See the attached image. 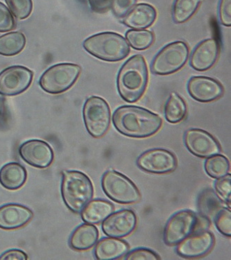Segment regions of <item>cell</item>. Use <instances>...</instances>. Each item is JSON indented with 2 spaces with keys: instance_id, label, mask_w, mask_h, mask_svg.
<instances>
[{
  "instance_id": "obj_35",
  "label": "cell",
  "mask_w": 231,
  "mask_h": 260,
  "mask_svg": "<svg viewBox=\"0 0 231 260\" xmlns=\"http://www.w3.org/2000/svg\"><path fill=\"white\" fill-rule=\"evenodd\" d=\"M137 0H113L111 7L113 13L118 18H124L136 5Z\"/></svg>"
},
{
  "instance_id": "obj_26",
  "label": "cell",
  "mask_w": 231,
  "mask_h": 260,
  "mask_svg": "<svg viewBox=\"0 0 231 260\" xmlns=\"http://www.w3.org/2000/svg\"><path fill=\"white\" fill-rule=\"evenodd\" d=\"M187 106L185 101L176 92H172L164 106V117L171 124H177L185 119Z\"/></svg>"
},
{
  "instance_id": "obj_20",
  "label": "cell",
  "mask_w": 231,
  "mask_h": 260,
  "mask_svg": "<svg viewBox=\"0 0 231 260\" xmlns=\"http://www.w3.org/2000/svg\"><path fill=\"white\" fill-rule=\"evenodd\" d=\"M129 250L128 243L115 237L103 238L96 244L94 255L100 260L120 259Z\"/></svg>"
},
{
  "instance_id": "obj_11",
  "label": "cell",
  "mask_w": 231,
  "mask_h": 260,
  "mask_svg": "<svg viewBox=\"0 0 231 260\" xmlns=\"http://www.w3.org/2000/svg\"><path fill=\"white\" fill-rule=\"evenodd\" d=\"M137 165L146 172L164 174L175 170L177 159L173 153L168 150L153 149L140 155Z\"/></svg>"
},
{
  "instance_id": "obj_6",
  "label": "cell",
  "mask_w": 231,
  "mask_h": 260,
  "mask_svg": "<svg viewBox=\"0 0 231 260\" xmlns=\"http://www.w3.org/2000/svg\"><path fill=\"white\" fill-rule=\"evenodd\" d=\"M102 187L107 196L118 204H134L141 200V192L134 182L117 171L104 174Z\"/></svg>"
},
{
  "instance_id": "obj_18",
  "label": "cell",
  "mask_w": 231,
  "mask_h": 260,
  "mask_svg": "<svg viewBox=\"0 0 231 260\" xmlns=\"http://www.w3.org/2000/svg\"><path fill=\"white\" fill-rule=\"evenodd\" d=\"M218 55V42L214 39L205 40L193 51L190 58L191 66L197 71H206L215 64Z\"/></svg>"
},
{
  "instance_id": "obj_33",
  "label": "cell",
  "mask_w": 231,
  "mask_h": 260,
  "mask_svg": "<svg viewBox=\"0 0 231 260\" xmlns=\"http://www.w3.org/2000/svg\"><path fill=\"white\" fill-rule=\"evenodd\" d=\"M15 27L14 18L10 11L0 3V32L11 31Z\"/></svg>"
},
{
  "instance_id": "obj_10",
  "label": "cell",
  "mask_w": 231,
  "mask_h": 260,
  "mask_svg": "<svg viewBox=\"0 0 231 260\" xmlns=\"http://www.w3.org/2000/svg\"><path fill=\"white\" fill-rule=\"evenodd\" d=\"M31 70L23 66L9 67L0 73V94L16 96L27 90L33 80Z\"/></svg>"
},
{
  "instance_id": "obj_4",
  "label": "cell",
  "mask_w": 231,
  "mask_h": 260,
  "mask_svg": "<svg viewBox=\"0 0 231 260\" xmlns=\"http://www.w3.org/2000/svg\"><path fill=\"white\" fill-rule=\"evenodd\" d=\"M83 47L91 55L109 62L120 61L127 57L130 47L123 36L114 32H103L90 36Z\"/></svg>"
},
{
  "instance_id": "obj_24",
  "label": "cell",
  "mask_w": 231,
  "mask_h": 260,
  "mask_svg": "<svg viewBox=\"0 0 231 260\" xmlns=\"http://www.w3.org/2000/svg\"><path fill=\"white\" fill-rule=\"evenodd\" d=\"M223 203L213 189H205L200 193L197 200L200 216L209 222L214 221L219 210L223 208Z\"/></svg>"
},
{
  "instance_id": "obj_13",
  "label": "cell",
  "mask_w": 231,
  "mask_h": 260,
  "mask_svg": "<svg viewBox=\"0 0 231 260\" xmlns=\"http://www.w3.org/2000/svg\"><path fill=\"white\" fill-rule=\"evenodd\" d=\"M215 244V237L209 231L200 230L178 244L177 252L185 258H199L207 255Z\"/></svg>"
},
{
  "instance_id": "obj_39",
  "label": "cell",
  "mask_w": 231,
  "mask_h": 260,
  "mask_svg": "<svg viewBox=\"0 0 231 260\" xmlns=\"http://www.w3.org/2000/svg\"><path fill=\"white\" fill-rule=\"evenodd\" d=\"M3 109H4V106H3V100H2L1 98H0V119H1L2 115H3Z\"/></svg>"
},
{
  "instance_id": "obj_3",
  "label": "cell",
  "mask_w": 231,
  "mask_h": 260,
  "mask_svg": "<svg viewBox=\"0 0 231 260\" xmlns=\"http://www.w3.org/2000/svg\"><path fill=\"white\" fill-rule=\"evenodd\" d=\"M61 193L66 206L71 211L79 213L92 200L94 187L90 178L84 173L68 171L63 173Z\"/></svg>"
},
{
  "instance_id": "obj_17",
  "label": "cell",
  "mask_w": 231,
  "mask_h": 260,
  "mask_svg": "<svg viewBox=\"0 0 231 260\" xmlns=\"http://www.w3.org/2000/svg\"><path fill=\"white\" fill-rule=\"evenodd\" d=\"M30 209L22 205L11 204L0 208V229L11 231L24 227L33 218Z\"/></svg>"
},
{
  "instance_id": "obj_16",
  "label": "cell",
  "mask_w": 231,
  "mask_h": 260,
  "mask_svg": "<svg viewBox=\"0 0 231 260\" xmlns=\"http://www.w3.org/2000/svg\"><path fill=\"white\" fill-rule=\"evenodd\" d=\"M187 90L194 100L208 103L218 100L223 94V88L218 81L206 77H193L187 84Z\"/></svg>"
},
{
  "instance_id": "obj_1",
  "label": "cell",
  "mask_w": 231,
  "mask_h": 260,
  "mask_svg": "<svg viewBox=\"0 0 231 260\" xmlns=\"http://www.w3.org/2000/svg\"><path fill=\"white\" fill-rule=\"evenodd\" d=\"M115 128L125 136L133 138H149L156 134L162 124L161 117L145 108L124 106L113 115Z\"/></svg>"
},
{
  "instance_id": "obj_9",
  "label": "cell",
  "mask_w": 231,
  "mask_h": 260,
  "mask_svg": "<svg viewBox=\"0 0 231 260\" xmlns=\"http://www.w3.org/2000/svg\"><path fill=\"white\" fill-rule=\"evenodd\" d=\"M189 49L183 41L174 42L161 49L151 64V71L158 75H171L187 62Z\"/></svg>"
},
{
  "instance_id": "obj_36",
  "label": "cell",
  "mask_w": 231,
  "mask_h": 260,
  "mask_svg": "<svg viewBox=\"0 0 231 260\" xmlns=\"http://www.w3.org/2000/svg\"><path fill=\"white\" fill-rule=\"evenodd\" d=\"M219 15L221 24L226 26L231 25V0H221Z\"/></svg>"
},
{
  "instance_id": "obj_12",
  "label": "cell",
  "mask_w": 231,
  "mask_h": 260,
  "mask_svg": "<svg viewBox=\"0 0 231 260\" xmlns=\"http://www.w3.org/2000/svg\"><path fill=\"white\" fill-rule=\"evenodd\" d=\"M187 149L193 155L200 157H209L221 153L219 142L209 133L199 128L187 131L184 136Z\"/></svg>"
},
{
  "instance_id": "obj_38",
  "label": "cell",
  "mask_w": 231,
  "mask_h": 260,
  "mask_svg": "<svg viewBox=\"0 0 231 260\" xmlns=\"http://www.w3.org/2000/svg\"><path fill=\"white\" fill-rule=\"evenodd\" d=\"M113 0H89L92 10L96 12L104 13L111 7Z\"/></svg>"
},
{
  "instance_id": "obj_21",
  "label": "cell",
  "mask_w": 231,
  "mask_h": 260,
  "mask_svg": "<svg viewBox=\"0 0 231 260\" xmlns=\"http://www.w3.org/2000/svg\"><path fill=\"white\" fill-rule=\"evenodd\" d=\"M99 239V231L95 225L83 223L75 230L70 238V246L75 250L84 251L93 247Z\"/></svg>"
},
{
  "instance_id": "obj_32",
  "label": "cell",
  "mask_w": 231,
  "mask_h": 260,
  "mask_svg": "<svg viewBox=\"0 0 231 260\" xmlns=\"http://www.w3.org/2000/svg\"><path fill=\"white\" fill-rule=\"evenodd\" d=\"M215 190L217 196L221 199L223 202L226 203L230 208L231 200V176L227 174L215 182Z\"/></svg>"
},
{
  "instance_id": "obj_23",
  "label": "cell",
  "mask_w": 231,
  "mask_h": 260,
  "mask_svg": "<svg viewBox=\"0 0 231 260\" xmlns=\"http://www.w3.org/2000/svg\"><path fill=\"white\" fill-rule=\"evenodd\" d=\"M26 169L20 163H8L0 170V183L9 190L21 188L26 183Z\"/></svg>"
},
{
  "instance_id": "obj_19",
  "label": "cell",
  "mask_w": 231,
  "mask_h": 260,
  "mask_svg": "<svg viewBox=\"0 0 231 260\" xmlns=\"http://www.w3.org/2000/svg\"><path fill=\"white\" fill-rule=\"evenodd\" d=\"M157 13L154 7L148 4H138L123 18V23L135 29H143L152 25Z\"/></svg>"
},
{
  "instance_id": "obj_28",
  "label": "cell",
  "mask_w": 231,
  "mask_h": 260,
  "mask_svg": "<svg viewBox=\"0 0 231 260\" xmlns=\"http://www.w3.org/2000/svg\"><path fill=\"white\" fill-rule=\"evenodd\" d=\"M230 169L228 159L219 153L208 157L205 162V170L208 175L215 179L228 174Z\"/></svg>"
},
{
  "instance_id": "obj_34",
  "label": "cell",
  "mask_w": 231,
  "mask_h": 260,
  "mask_svg": "<svg viewBox=\"0 0 231 260\" xmlns=\"http://www.w3.org/2000/svg\"><path fill=\"white\" fill-rule=\"evenodd\" d=\"M126 260H157L160 259L158 254L153 250L145 248H136L128 252L126 257Z\"/></svg>"
},
{
  "instance_id": "obj_5",
  "label": "cell",
  "mask_w": 231,
  "mask_h": 260,
  "mask_svg": "<svg viewBox=\"0 0 231 260\" xmlns=\"http://www.w3.org/2000/svg\"><path fill=\"white\" fill-rule=\"evenodd\" d=\"M198 216L192 210H181L172 216L166 223L163 240L169 246L177 245L202 226H207L209 221Z\"/></svg>"
},
{
  "instance_id": "obj_31",
  "label": "cell",
  "mask_w": 231,
  "mask_h": 260,
  "mask_svg": "<svg viewBox=\"0 0 231 260\" xmlns=\"http://www.w3.org/2000/svg\"><path fill=\"white\" fill-rule=\"evenodd\" d=\"M217 230L226 237L231 236V212L230 209L223 207L216 215L215 219Z\"/></svg>"
},
{
  "instance_id": "obj_2",
  "label": "cell",
  "mask_w": 231,
  "mask_h": 260,
  "mask_svg": "<svg viewBox=\"0 0 231 260\" xmlns=\"http://www.w3.org/2000/svg\"><path fill=\"white\" fill-rule=\"evenodd\" d=\"M148 69L141 54L132 56L124 64L117 77V88L121 98L128 103L143 96L148 83Z\"/></svg>"
},
{
  "instance_id": "obj_7",
  "label": "cell",
  "mask_w": 231,
  "mask_h": 260,
  "mask_svg": "<svg viewBox=\"0 0 231 260\" xmlns=\"http://www.w3.org/2000/svg\"><path fill=\"white\" fill-rule=\"evenodd\" d=\"M78 64L60 63L46 70L40 79L42 89L50 94H60L69 90L80 75Z\"/></svg>"
},
{
  "instance_id": "obj_8",
  "label": "cell",
  "mask_w": 231,
  "mask_h": 260,
  "mask_svg": "<svg viewBox=\"0 0 231 260\" xmlns=\"http://www.w3.org/2000/svg\"><path fill=\"white\" fill-rule=\"evenodd\" d=\"M83 119L91 136L100 138L107 134L111 124V113L109 105L103 98L90 96L83 106Z\"/></svg>"
},
{
  "instance_id": "obj_25",
  "label": "cell",
  "mask_w": 231,
  "mask_h": 260,
  "mask_svg": "<svg viewBox=\"0 0 231 260\" xmlns=\"http://www.w3.org/2000/svg\"><path fill=\"white\" fill-rule=\"evenodd\" d=\"M26 45L25 36L21 32H11L0 36V54L12 56L20 54Z\"/></svg>"
},
{
  "instance_id": "obj_22",
  "label": "cell",
  "mask_w": 231,
  "mask_h": 260,
  "mask_svg": "<svg viewBox=\"0 0 231 260\" xmlns=\"http://www.w3.org/2000/svg\"><path fill=\"white\" fill-rule=\"evenodd\" d=\"M114 206L109 201L94 199L89 201L81 210L83 221L90 224H99L114 212Z\"/></svg>"
},
{
  "instance_id": "obj_37",
  "label": "cell",
  "mask_w": 231,
  "mask_h": 260,
  "mask_svg": "<svg viewBox=\"0 0 231 260\" xmlns=\"http://www.w3.org/2000/svg\"><path fill=\"white\" fill-rule=\"evenodd\" d=\"M27 259V255L25 252L18 249L9 250L3 253L0 257V259L2 260H26Z\"/></svg>"
},
{
  "instance_id": "obj_14",
  "label": "cell",
  "mask_w": 231,
  "mask_h": 260,
  "mask_svg": "<svg viewBox=\"0 0 231 260\" xmlns=\"http://www.w3.org/2000/svg\"><path fill=\"white\" fill-rule=\"evenodd\" d=\"M137 223L135 212L129 209H124L110 214L102 223V228L107 236L123 238L135 231Z\"/></svg>"
},
{
  "instance_id": "obj_15",
  "label": "cell",
  "mask_w": 231,
  "mask_h": 260,
  "mask_svg": "<svg viewBox=\"0 0 231 260\" xmlns=\"http://www.w3.org/2000/svg\"><path fill=\"white\" fill-rule=\"evenodd\" d=\"M19 154L24 162L40 169L50 167L54 158V151L50 144L40 140L24 142L19 148Z\"/></svg>"
},
{
  "instance_id": "obj_30",
  "label": "cell",
  "mask_w": 231,
  "mask_h": 260,
  "mask_svg": "<svg viewBox=\"0 0 231 260\" xmlns=\"http://www.w3.org/2000/svg\"><path fill=\"white\" fill-rule=\"evenodd\" d=\"M13 16L24 20L31 15L33 10L32 0H5Z\"/></svg>"
},
{
  "instance_id": "obj_29",
  "label": "cell",
  "mask_w": 231,
  "mask_h": 260,
  "mask_svg": "<svg viewBox=\"0 0 231 260\" xmlns=\"http://www.w3.org/2000/svg\"><path fill=\"white\" fill-rule=\"evenodd\" d=\"M126 39L133 48L145 50L153 44L154 35L147 30H129L126 33Z\"/></svg>"
},
{
  "instance_id": "obj_27",
  "label": "cell",
  "mask_w": 231,
  "mask_h": 260,
  "mask_svg": "<svg viewBox=\"0 0 231 260\" xmlns=\"http://www.w3.org/2000/svg\"><path fill=\"white\" fill-rule=\"evenodd\" d=\"M201 3L202 0H176L172 11L174 22L181 24L192 18Z\"/></svg>"
}]
</instances>
